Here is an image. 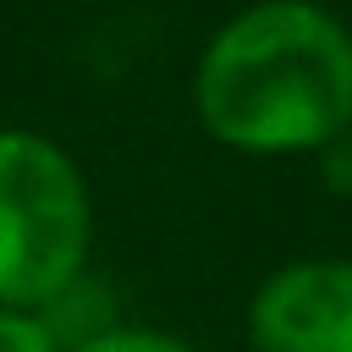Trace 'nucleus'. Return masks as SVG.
Instances as JSON below:
<instances>
[{
  "instance_id": "4",
  "label": "nucleus",
  "mask_w": 352,
  "mask_h": 352,
  "mask_svg": "<svg viewBox=\"0 0 352 352\" xmlns=\"http://www.w3.org/2000/svg\"><path fill=\"white\" fill-rule=\"evenodd\" d=\"M38 324H44V336L60 346V352H72V346H82V341H94V336H104V330H116V297L82 270L77 280H66L38 314H33Z\"/></svg>"
},
{
  "instance_id": "6",
  "label": "nucleus",
  "mask_w": 352,
  "mask_h": 352,
  "mask_svg": "<svg viewBox=\"0 0 352 352\" xmlns=\"http://www.w3.org/2000/svg\"><path fill=\"white\" fill-rule=\"evenodd\" d=\"M319 182H324L336 198H352V126L336 132V138L319 148Z\"/></svg>"
},
{
  "instance_id": "5",
  "label": "nucleus",
  "mask_w": 352,
  "mask_h": 352,
  "mask_svg": "<svg viewBox=\"0 0 352 352\" xmlns=\"http://www.w3.org/2000/svg\"><path fill=\"white\" fill-rule=\"evenodd\" d=\"M72 352H198V346H187L182 336H165V330H126V324H116V330L82 341Z\"/></svg>"
},
{
  "instance_id": "1",
  "label": "nucleus",
  "mask_w": 352,
  "mask_h": 352,
  "mask_svg": "<svg viewBox=\"0 0 352 352\" xmlns=\"http://www.w3.org/2000/svg\"><path fill=\"white\" fill-rule=\"evenodd\" d=\"M192 110L236 154H319L352 126V33L308 0H258L204 44Z\"/></svg>"
},
{
  "instance_id": "2",
  "label": "nucleus",
  "mask_w": 352,
  "mask_h": 352,
  "mask_svg": "<svg viewBox=\"0 0 352 352\" xmlns=\"http://www.w3.org/2000/svg\"><path fill=\"white\" fill-rule=\"evenodd\" d=\"M94 209L77 160L44 132L0 126V308L38 314L82 275Z\"/></svg>"
},
{
  "instance_id": "3",
  "label": "nucleus",
  "mask_w": 352,
  "mask_h": 352,
  "mask_svg": "<svg viewBox=\"0 0 352 352\" xmlns=\"http://www.w3.org/2000/svg\"><path fill=\"white\" fill-rule=\"evenodd\" d=\"M253 352H352V258L280 264L248 302Z\"/></svg>"
},
{
  "instance_id": "7",
  "label": "nucleus",
  "mask_w": 352,
  "mask_h": 352,
  "mask_svg": "<svg viewBox=\"0 0 352 352\" xmlns=\"http://www.w3.org/2000/svg\"><path fill=\"white\" fill-rule=\"evenodd\" d=\"M0 352H60V346L44 336V324L33 314H6L0 308Z\"/></svg>"
}]
</instances>
